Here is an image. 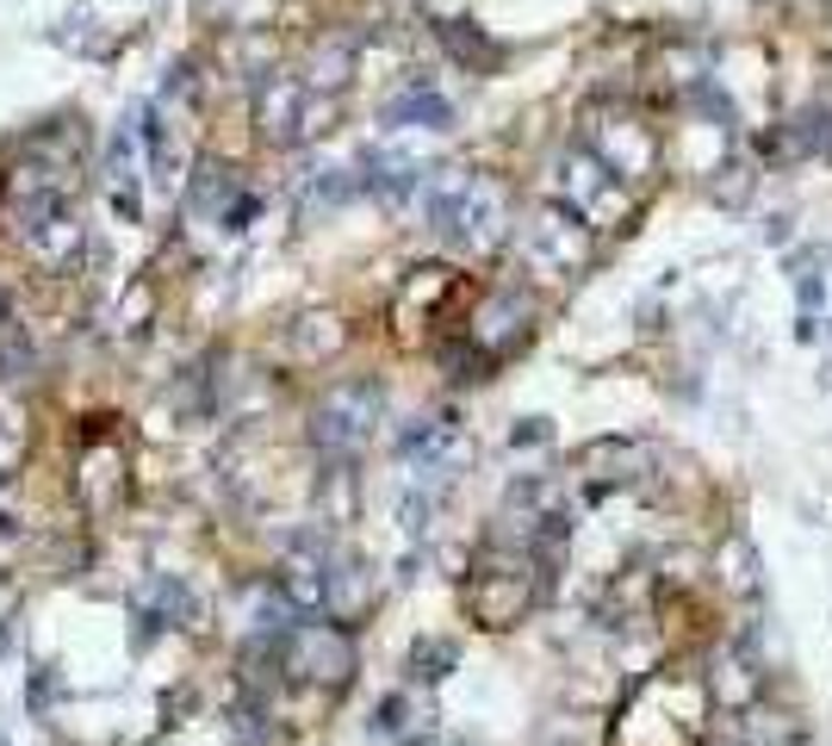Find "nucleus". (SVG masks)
Instances as JSON below:
<instances>
[{"label": "nucleus", "mask_w": 832, "mask_h": 746, "mask_svg": "<svg viewBox=\"0 0 832 746\" xmlns=\"http://www.w3.org/2000/svg\"><path fill=\"white\" fill-rule=\"evenodd\" d=\"M423 218L441 243L472 255H491L516 218H510V187L497 175H479V168H435L423 187Z\"/></svg>", "instance_id": "obj_1"}, {"label": "nucleus", "mask_w": 832, "mask_h": 746, "mask_svg": "<svg viewBox=\"0 0 832 746\" xmlns=\"http://www.w3.org/2000/svg\"><path fill=\"white\" fill-rule=\"evenodd\" d=\"M541 591H547L541 554L485 541V554L472 560V579H466V616L479 622V629H516V622H528V610L541 604Z\"/></svg>", "instance_id": "obj_2"}, {"label": "nucleus", "mask_w": 832, "mask_h": 746, "mask_svg": "<svg viewBox=\"0 0 832 746\" xmlns=\"http://www.w3.org/2000/svg\"><path fill=\"white\" fill-rule=\"evenodd\" d=\"M572 535V498L553 473H516L510 492L497 504V529L491 541L503 548H522V554H553L559 541Z\"/></svg>", "instance_id": "obj_3"}, {"label": "nucleus", "mask_w": 832, "mask_h": 746, "mask_svg": "<svg viewBox=\"0 0 832 746\" xmlns=\"http://www.w3.org/2000/svg\"><path fill=\"white\" fill-rule=\"evenodd\" d=\"M379 417H386V386H379V380H330L323 392H317L305 436H311L317 454H330V461H355V454L373 442Z\"/></svg>", "instance_id": "obj_4"}, {"label": "nucleus", "mask_w": 832, "mask_h": 746, "mask_svg": "<svg viewBox=\"0 0 832 746\" xmlns=\"http://www.w3.org/2000/svg\"><path fill=\"white\" fill-rule=\"evenodd\" d=\"M274 653H280V672L292 684H323V691H342L361 666V647L348 635V622L336 616H299L274 641Z\"/></svg>", "instance_id": "obj_5"}, {"label": "nucleus", "mask_w": 832, "mask_h": 746, "mask_svg": "<svg viewBox=\"0 0 832 746\" xmlns=\"http://www.w3.org/2000/svg\"><path fill=\"white\" fill-rule=\"evenodd\" d=\"M522 262L534 274H553V280H572L597 262V224L578 218L559 200H541V206L522 218Z\"/></svg>", "instance_id": "obj_6"}, {"label": "nucleus", "mask_w": 832, "mask_h": 746, "mask_svg": "<svg viewBox=\"0 0 832 746\" xmlns=\"http://www.w3.org/2000/svg\"><path fill=\"white\" fill-rule=\"evenodd\" d=\"M578 143L609 168L615 181H646L653 168H659V131L628 106H597L590 119H584Z\"/></svg>", "instance_id": "obj_7"}, {"label": "nucleus", "mask_w": 832, "mask_h": 746, "mask_svg": "<svg viewBox=\"0 0 832 746\" xmlns=\"http://www.w3.org/2000/svg\"><path fill=\"white\" fill-rule=\"evenodd\" d=\"M323 119H330V106H317V100H311L305 75L261 69V81H255V131H261V143H274V150H292L299 137L323 131Z\"/></svg>", "instance_id": "obj_8"}, {"label": "nucleus", "mask_w": 832, "mask_h": 746, "mask_svg": "<svg viewBox=\"0 0 832 746\" xmlns=\"http://www.w3.org/2000/svg\"><path fill=\"white\" fill-rule=\"evenodd\" d=\"M528 336H534V293L528 286H516V280L491 286L485 299L472 305V318H466V343L485 355L491 367H497L503 355H516Z\"/></svg>", "instance_id": "obj_9"}, {"label": "nucleus", "mask_w": 832, "mask_h": 746, "mask_svg": "<svg viewBox=\"0 0 832 746\" xmlns=\"http://www.w3.org/2000/svg\"><path fill=\"white\" fill-rule=\"evenodd\" d=\"M19 243L50 274H69L81 262V218L63 193H25L19 200Z\"/></svg>", "instance_id": "obj_10"}, {"label": "nucleus", "mask_w": 832, "mask_h": 746, "mask_svg": "<svg viewBox=\"0 0 832 746\" xmlns=\"http://www.w3.org/2000/svg\"><path fill=\"white\" fill-rule=\"evenodd\" d=\"M615 187H622V181H615L609 168L584 150V143H566V150L553 156V168H547V200L572 206L578 218H590V224L615 206Z\"/></svg>", "instance_id": "obj_11"}, {"label": "nucleus", "mask_w": 832, "mask_h": 746, "mask_svg": "<svg viewBox=\"0 0 832 746\" xmlns=\"http://www.w3.org/2000/svg\"><path fill=\"white\" fill-rule=\"evenodd\" d=\"M355 175H361V193H373L386 206H410V200H423L435 168L423 156H410V150H392V143H367L355 156Z\"/></svg>", "instance_id": "obj_12"}, {"label": "nucleus", "mask_w": 832, "mask_h": 746, "mask_svg": "<svg viewBox=\"0 0 832 746\" xmlns=\"http://www.w3.org/2000/svg\"><path fill=\"white\" fill-rule=\"evenodd\" d=\"M379 125L386 131H454V100L435 88V75L417 69V75L379 106Z\"/></svg>", "instance_id": "obj_13"}, {"label": "nucleus", "mask_w": 832, "mask_h": 746, "mask_svg": "<svg viewBox=\"0 0 832 746\" xmlns=\"http://www.w3.org/2000/svg\"><path fill=\"white\" fill-rule=\"evenodd\" d=\"M460 423L454 411H423V417H410L404 429H398V454L404 461H417V473H448V467L460 461Z\"/></svg>", "instance_id": "obj_14"}, {"label": "nucleus", "mask_w": 832, "mask_h": 746, "mask_svg": "<svg viewBox=\"0 0 832 746\" xmlns=\"http://www.w3.org/2000/svg\"><path fill=\"white\" fill-rule=\"evenodd\" d=\"M193 622H199V597L187 591V579L181 572H156L137 597V647L156 629H193Z\"/></svg>", "instance_id": "obj_15"}, {"label": "nucleus", "mask_w": 832, "mask_h": 746, "mask_svg": "<svg viewBox=\"0 0 832 746\" xmlns=\"http://www.w3.org/2000/svg\"><path fill=\"white\" fill-rule=\"evenodd\" d=\"M355 63H361V44H355V38H317L311 57H305V88L342 94L348 81H355Z\"/></svg>", "instance_id": "obj_16"}, {"label": "nucleus", "mask_w": 832, "mask_h": 746, "mask_svg": "<svg viewBox=\"0 0 832 746\" xmlns=\"http://www.w3.org/2000/svg\"><path fill=\"white\" fill-rule=\"evenodd\" d=\"M243 200V187H236V168L230 162H218V156H199L193 162V187H187V206L199 212V218H218L224 224V212Z\"/></svg>", "instance_id": "obj_17"}, {"label": "nucleus", "mask_w": 832, "mask_h": 746, "mask_svg": "<svg viewBox=\"0 0 832 746\" xmlns=\"http://www.w3.org/2000/svg\"><path fill=\"white\" fill-rule=\"evenodd\" d=\"M361 193V175L355 168H311V175L299 181V218H330V212H342L348 200Z\"/></svg>", "instance_id": "obj_18"}, {"label": "nucleus", "mask_w": 832, "mask_h": 746, "mask_svg": "<svg viewBox=\"0 0 832 746\" xmlns=\"http://www.w3.org/2000/svg\"><path fill=\"white\" fill-rule=\"evenodd\" d=\"M286 343H292L299 361H336L348 349V324L330 318V311H305V318L286 324Z\"/></svg>", "instance_id": "obj_19"}, {"label": "nucleus", "mask_w": 832, "mask_h": 746, "mask_svg": "<svg viewBox=\"0 0 832 746\" xmlns=\"http://www.w3.org/2000/svg\"><path fill=\"white\" fill-rule=\"evenodd\" d=\"M417 722H429V715H417L410 691H392V697H379V703H373L367 740H379V746H423V728H417Z\"/></svg>", "instance_id": "obj_20"}, {"label": "nucleus", "mask_w": 832, "mask_h": 746, "mask_svg": "<svg viewBox=\"0 0 832 746\" xmlns=\"http://www.w3.org/2000/svg\"><path fill=\"white\" fill-rule=\"evenodd\" d=\"M721 585H727V597H764V566H758V548L746 535H727Z\"/></svg>", "instance_id": "obj_21"}, {"label": "nucleus", "mask_w": 832, "mask_h": 746, "mask_svg": "<svg viewBox=\"0 0 832 746\" xmlns=\"http://www.w3.org/2000/svg\"><path fill=\"white\" fill-rule=\"evenodd\" d=\"M367 597H373V572L361 566V560L336 554V572H330V604H323V616H355V610H367Z\"/></svg>", "instance_id": "obj_22"}, {"label": "nucleus", "mask_w": 832, "mask_h": 746, "mask_svg": "<svg viewBox=\"0 0 832 746\" xmlns=\"http://www.w3.org/2000/svg\"><path fill=\"white\" fill-rule=\"evenodd\" d=\"M435 32H441V44L454 50V57H460V63H466V69H479V75H485V69H497V57H503V50L491 44V38L479 32L472 19H441Z\"/></svg>", "instance_id": "obj_23"}, {"label": "nucleus", "mask_w": 832, "mask_h": 746, "mask_svg": "<svg viewBox=\"0 0 832 746\" xmlns=\"http://www.w3.org/2000/svg\"><path fill=\"white\" fill-rule=\"evenodd\" d=\"M404 666H410V678H417V684H441L448 672L460 666V647H454V641H441V635H423L417 647H410Z\"/></svg>", "instance_id": "obj_24"}, {"label": "nucleus", "mask_w": 832, "mask_h": 746, "mask_svg": "<svg viewBox=\"0 0 832 746\" xmlns=\"http://www.w3.org/2000/svg\"><path fill=\"white\" fill-rule=\"evenodd\" d=\"M448 293H454V268H417L404 286V299H398V311H410V305H417V311H435Z\"/></svg>", "instance_id": "obj_25"}, {"label": "nucleus", "mask_w": 832, "mask_h": 746, "mask_svg": "<svg viewBox=\"0 0 832 746\" xmlns=\"http://www.w3.org/2000/svg\"><path fill=\"white\" fill-rule=\"evenodd\" d=\"M715 175H721V181H715V200H721V206H746V193H752V168H746V162H721V168H715Z\"/></svg>", "instance_id": "obj_26"}, {"label": "nucleus", "mask_w": 832, "mask_h": 746, "mask_svg": "<svg viewBox=\"0 0 832 746\" xmlns=\"http://www.w3.org/2000/svg\"><path fill=\"white\" fill-rule=\"evenodd\" d=\"M795 299H801V311H808V318H814L820 305H826V280H820V274L808 268V262L795 268Z\"/></svg>", "instance_id": "obj_27"}, {"label": "nucleus", "mask_w": 832, "mask_h": 746, "mask_svg": "<svg viewBox=\"0 0 832 746\" xmlns=\"http://www.w3.org/2000/svg\"><path fill=\"white\" fill-rule=\"evenodd\" d=\"M553 442V423L547 417H522L516 429H510V448H547Z\"/></svg>", "instance_id": "obj_28"}, {"label": "nucleus", "mask_w": 832, "mask_h": 746, "mask_svg": "<svg viewBox=\"0 0 832 746\" xmlns=\"http://www.w3.org/2000/svg\"><path fill=\"white\" fill-rule=\"evenodd\" d=\"M323 486H330V523H348V467H330V473H323Z\"/></svg>", "instance_id": "obj_29"}, {"label": "nucleus", "mask_w": 832, "mask_h": 746, "mask_svg": "<svg viewBox=\"0 0 832 746\" xmlns=\"http://www.w3.org/2000/svg\"><path fill=\"white\" fill-rule=\"evenodd\" d=\"M789 237H795V218H789V212H770V218H764V243H770V249H783Z\"/></svg>", "instance_id": "obj_30"}, {"label": "nucleus", "mask_w": 832, "mask_h": 746, "mask_svg": "<svg viewBox=\"0 0 832 746\" xmlns=\"http://www.w3.org/2000/svg\"><path fill=\"white\" fill-rule=\"evenodd\" d=\"M249 218H255V193H243V200L224 212V231H249Z\"/></svg>", "instance_id": "obj_31"}, {"label": "nucleus", "mask_w": 832, "mask_h": 746, "mask_svg": "<svg viewBox=\"0 0 832 746\" xmlns=\"http://www.w3.org/2000/svg\"><path fill=\"white\" fill-rule=\"evenodd\" d=\"M25 703H32V715H44V703H50V666L32 672V697H25Z\"/></svg>", "instance_id": "obj_32"}, {"label": "nucleus", "mask_w": 832, "mask_h": 746, "mask_svg": "<svg viewBox=\"0 0 832 746\" xmlns=\"http://www.w3.org/2000/svg\"><path fill=\"white\" fill-rule=\"evenodd\" d=\"M795 336H801V343H820V324L808 318V311H801V318H795Z\"/></svg>", "instance_id": "obj_33"}, {"label": "nucleus", "mask_w": 832, "mask_h": 746, "mask_svg": "<svg viewBox=\"0 0 832 746\" xmlns=\"http://www.w3.org/2000/svg\"><path fill=\"white\" fill-rule=\"evenodd\" d=\"M13 622H19V616H7V622H0V660H7V647H13Z\"/></svg>", "instance_id": "obj_34"}, {"label": "nucleus", "mask_w": 832, "mask_h": 746, "mask_svg": "<svg viewBox=\"0 0 832 746\" xmlns=\"http://www.w3.org/2000/svg\"><path fill=\"white\" fill-rule=\"evenodd\" d=\"M0 324H7V293H0Z\"/></svg>", "instance_id": "obj_35"}, {"label": "nucleus", "mask_w": 832, "mask_h": 746, "mask_svg": "<svg viewBox=\"0 0 832 746\" xmlns=\"http://www.w3.org/2000/svg\"><path fill=\"white\" fill-rule=\"evenodd\" d=\"M0 746H7V740H0Z\"/></svg>", "instance_id": "obj_36"}]
</instances>
